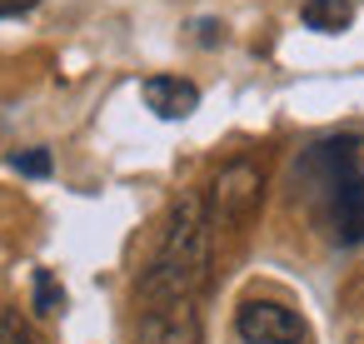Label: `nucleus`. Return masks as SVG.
<instances>
[{
    "instance_id": "1",
    "label": "nucleus",
    "mask_w": 364,
    "mask_h": 344,
    "mask_svg": "<svg viewBox=\"0 0 364 344\" xmlns=\"http://www.w3.org/2000/svg\"><path fill=\"white\" fill-rule=\"evenodd\" d=\"M210 220H205V200L200 195H180L170 205L165 220V240L150 259V269L140 274V304H165V299H200L205 274H210Z\"/></svg>"
},
{
    "instance_id": "2",
    "label": "nucleus",
    "mask_w": 364,
    "mask_h": 344,
    "mask_svg": "<svg viewBox=\"0 0 364 344\" xmlns=\"http://www.w3.org/2000/svg\"><path fill=\"white\" fill-rule=\"evenodd\" d=\"M314 165L324 175V215L339 244L364 240V155L359 140H329L314 150Z\"/></svg>"
},
{
    "instance_id": "3",
    "label": "nucleus",
    "mask_w": 364,
    "mask_h": 344,
    "mask_svg": "<svg viewBox=\"0 0 364 344\" xmlns=\"http://www.w3.org/2000/svg\"><path fill=\"white\" fill-rule=\"evenodd\" d=\"M259 195H264V170H259L255 160H230V165H220V175H215L210 190L200 195V200H205L210 235L240 230V225L259 210Z\"/></svg>"
},
{
    "instance_id": "4",
    "label": "nucleus",
    "mask_w": 364,
    "mask_h": 344,
    "mask_svg": "<svg viewBox=\"0 0 364 344\" xmlns=\"http://www.w3.org/2000/svg\"><path fill=\"white\" fill-rule=\"evenodd\" d=\"M235 334L245 344H304L309 324L294 304L284 299H240L235 309Z\"/></svg>"
},
{
    "instance_id": "5",
    "label": "nucleus",
    "mask_w": 364,
    "mask_h": 344,
    "mask_svg": "<svg viewBox=\"0 0 364 344\" xmlns=\"http://www.w3.org/2000/svg\"><path fill=\"white\" fill-rule=\"evenodd\" d=\"M200 299H165L140 304L135 344H200Z\"/></svg>"
},
{
    "instance_id": "6",
    "label": "nucleus",
    "mask_w": 364,
    "mask_h": 344,
    "mask_svg": "<svg viewBox=\"0 0 364 344\" xmlns=\"http://www.w3.org/2000/svg\"><path fill=\"white\" fill-rule=\"evenodd\" d=\"M140 95H145V105H150L160 120H185V115L200 105V90H195L190 80H180V75H150V80L140 85Z\"/></svg>"
},
{
    "instance_id": "7",
    "label": "nucleus",
    "mask_w": 364,
    "mask_h": 344,
    "mask_svg": "<svg viewBox=\"0 0 364 344\" xmlns=\"http://www.w3.org/2000/svg\"><path fill=\"white\" fill-rule=\"evenodd\" d=\"M299 21H304L309 31H319V36H339V31H349V21H354V0H304V6H299Z\"/></svg>"
},
{
    "instance_id": "8",
    "label": "nucleus",
    "mask_w": 364,
    "mask_h": 344,
    "mask_svg": "<svg viewBox=\"0 0 364 344\" xmlns=\"http://www.w3.org/2000/svg\"><path fill=\"white\" fill-rule=\"evenodd\" d=\"M36 309H41V314H60V309H65V289L55 284L50 269H36Z\"/></svg>"
},
{
    "instance_id": "9",
    "label": "nucleus",
    "mask_w": 364,
    "mask_h": 344,
    "mask_svg": "<svg viewBox=\"0 0 364 344\" xmlns=\"http://www.w3.org/2000/svg\"><path fill=\"white\" fill-rule=\"evenodd\" d=\"M11 170L16 175H31V180H46L50 175V150H16L11 155Z\"/></svg>"
},
{
    "instance_id": "10",
    "label": "nucleus",
    "mask_w": 364,
    "mask_h": 344,
    "mask_svg": "<svg viewBox=\"0 0 364 344\" xmlns=\"http://www.w3.org/2000/svg\"><path fill=\"white\" fill-rule=\"evenodd\" d=\"M0 344H31V329L21 324L16 309H0Z\"/></svg>"
},
{
    "instance_id": "11",
    "label": "nucleus",
    "mask_w": 364,
    "mask_h": 344,
    "mask_svg": "<svg viewBox=\"0 0 364 344\" xmlns=\"http://www.w3.org/2000/svg\"><path fill=\"white\" fill-rule=\"evenodd\" d=\"M41 0H0V21H11V16H26V11H36Z\"/></svg>"
}]
</instances>
